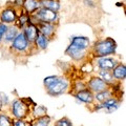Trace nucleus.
I'll return each mask as SVG.
<instances>
[{"label":"nucleus","mask_w":126,"mask_h":126,"mask_svg":"<svg viewBox=\"0 0 126 126\" xmlns=\"http://www.w3.org/2000/svg\"><path fill=\"white\" fill-rule=\"evenodd\" d=\"M11 43H12V45H11L12 49L16 50V52H24L32 44L24 36L23 32H19L17 34V36L15 37V39Z\"/></svg>","instance_id":"5"},{"label":"nucleus","mask_w":126,"mask_h":126,"mask_svg":"<svg viewBox=\"0 0 126 126\" xmlns=\"http://www.w3.org/2000/svg\"><path fill=\"white\" fill-rule=\"evenodd\" d=\"M37 27L39 30V33L44 35L45 37L50 38L54 36L55 32H56V25L55 23H46V22H38L37 23Z\"/></svg>","instance_id":"6"},{"label":"nucleus","mask_w":126,"mask_h":126,"mask_svg":"<svg viewBox=\"0 0 126 126\" xmlns=\"http://www.w3.org/2000/svg\"><path fill=\"white\" fill-rule=\"evenodd\" d=\"M22 12L20 14L18 15L17 17V20H16V24H17L18 29H23L24 26H26L29 23H32V20H31V15L27 14L26 12H24L23 10H21Z\"/></svg>","instance_id":"17"},{"label":"nucleus","mask_w":126,"mask_h":126,"mask_svg":"<svg viewBox=\"0 0 126 126\" xmlns=\"http://www.w3.org/2000/svg\"><path fill=\"white\" fill-rule=\"evenodd\" d=\"M56 126H73V124L68 119L64 118V119H61L60 121H58V123L56 124Z\"/></svg>","instance_id":"28"},{"label":"nucleus","mask_w":126,"mask_h":126,"mask_svg":"<svg viewBox=\"0 0 126 126\" xmlns=\"http://www.w3.org/2000/svg\"><path fill=\"white\" fill-rule=\"evenodd\" d=\"M18 17V10H16L13 6L3 7L0 12V21L5 24H14Z\"/></svg>","instance_id":"4"},{"label":"nucleus","mask_w":126,"mask_h":126,"mask_svg":"<svg viewBox=\"0 0 126 126\" xmlns=\"http://www.w3.org/2000/svg\"><path fill=\"white\" fill-rule=\"evenodd\" d=\"M44 85L50 96H59L66 90L68 86L67 81L62 77L48 76L44 79Z\"/></svg>","instance_id":"2"},{"label":"nucleus","mask_w":126,"mask_h":126,"mask_svg":"<svg viewBox=\"0 0 126 126\" xmlns=\"http://www.w3.org/2000/svg\"><path fill=\"white\" fill-rule=\"evenodd\" d=\"M7 26H9V25L5 24V23L0 22V43H1L2 39H3V35H4L5 31L7 30Z\"/></svg>","instance_id":"27"},{"label":"nucleus","mask_w":126,"mask_h":126,"mask_svg":"<svg viewBox=\"0 0 126 126\" xmlns=\"http://www.w3.org/2000/svg\"><path fill=\"white\" fill-rule=\"evenodd\" d=\"M39 1H40V0H39Z\"/></svg>","instance_id":"31"},{"label":"nucleus","mask_w":126,"mask_h":126,"mask_svg":"<svg viewBox=\"0 0 126 126\" xmlns=\"http://www.w3.org/2000/svg\"><path fill=\"white\" fill-rule=\"evenodd\" d=\"M55 126H56V125H55Z\"/></svg>","instance_id":"32"},{"label":"nucleus","mask_w":126,"mask_h":126,"mask_svg":"<svg viewBox=\"0 0 126 126\" xmlns=\"http://www.w3.org/2000/svg\"><path fill=\"white\" fill-rule=\"evenodd\" d=\"M22 32L30 43H34L37 35L39 34V30L35 23H29L26 26H24L22 29Z\"/></svg>","instance_id":"8"},{"label":"nucleus","mask_w":126,"mask_h":126,"mask_svg":"<svg viewBox=\"0 0 126 126\" xmlns=\"http://www.w3.org/2000/svg\"><path fill=\"white\" fill-rule=\"evenodd\" d=\"M34 115L38 118L45 116L46 115V108L42 105H36L34 108Z\"/></svg>","instance_id":"23"},{"label":"nucleus","mask_w":126,"mask_h":126,"mask_svg":"<svg viewBox=\"0 0 126 126\" xmlns=\"http://www.w3.org/2000/svg\"><path fill=\"white\" fill-rule=\"evenodd\" d=\"M23 1L24 0H13V4L12 6L15 7L16 10H22V5H23Z\"/></svg>","instance_id":"29"},{"label":"nucleus","mask_w":126,"mask_h":126,"mask_svg":"<svg viewBox=\"0 0 126 126\" xmlns=\"http://www.w3.org/2000/svg\"><path fill=\"white\" fill-rule=\"evenodd\" d=\"M100 76L102 78V80L105 81V82H112L113 80V77H112V74H110L109 70H104L102 69L100 72Z\"/></svg>","instance_id":"24"},{"label":"nucleus","mask_w":126,"mask_h":126,"mask_svg":"<svg viewBox=\"0 0 126 126\" xmlns=\"http://www.w3.org/2000/svg\"><path fill=\"white\" fill-rule=\"evenodd\" d=\"M116 60L108 57H101L98 60V66L104 70H111L116 66Z\"/></svg>","instance_id":"12"},{"label":"nucleus","mask_w":126,"mask_h":126,"mask_svg":"<svg viewBox=\"0 0 126 126\" xmlns=\"http://www.w3.org/2000/svg\"><path fill=\"white\" fill-rule=\"evenodd\" d=\"M89 88L96 93L103 92V90L107 89V83L103 81L101 78H93L92 80L88 82Z\"/></svg>","instance_id":"10"},{"label":"nucleus","mask_w":126,"mask_h":126,"mask_svg":"<svg viewBox=\"0 0 126 126\" xmlns=\"http://www.w3.org/2000/svg\"><path fill=\"white\" fill-rule=\"evenodd\" d=\"M70 44H73L75 46L79 47V48H82V49H86L89 47L90 45V41L87 37H84V36H75L70 39Z\"/></svg>","instance_id":"11"},{"label":"nucleus","mask_w":126,"mask_h":126,"mask_svg":"<svg viewBox=\"0 0 126 126\" xmlns=\"http://www.w3.org/2000/svg\"><path fill=\"white\" fill-rule=\"evenodd\" d=\"M49 122H50V119L48 117L43 116V117L38 118L36 121H34L33 124H32V126H48Z\"/></svg>","instance_id":"21"},{"label":"nucleus","mask_w":126,"mask_h":126,"mask_svg":"<svg viewBox=\"0 0 126 126\" xmlns=\"http://www.w3.org/2000/svg\"><path fill=\"white\" fill-rule=\"evenodd\" d=\"M35 45H36L38 48H40V49H46V47L47 45H48V38L45 37L44 35H42L39 33L37 35V37L36 39H35Z\"/></svg>","instance_id":"20"},{"label":"nucleus","mask_w":126,"mask_h":126,"mask_svg":"<svg viewBox=\"0 0 126 126\" xmlns=\"http://www.w3.org/2000/svg\"><path fill=\"white\" fill-rule=\"evenodd\" d=\"M0 126H11L10 119L5 115H0Z\"/></svg>","instance_id":"25"},{"label":"nucleus","mask_w":126,"mask_h":126,"mask_svg":"<svg viewBox=\"0 0 126 126\" xmlns=\"http://www.w3.org/2000/svg\"><path fill=\"white\" fill-rule=\"evenodd\" d=\"M15 126H26L25 122H23L22 120H18L15 122Z\"/></svg>","instance_id":"30"},{"label":"nucleus","mask_w":126,"mask_h":126,"mask_svg":"<svg viewBox=\"0 0 126 126\" xmlns=\"http://www.w3.org/2000/svg\"><path fill=\"white\" fill-rule=\"evenodd\" d=\"M104 108L106 110V112L108 113H111L112 111H115V110H117L118 108H119V103L117 102L116 99H108L105 100V102L102 105H100L99 107H97V109H102Z\"/></svg>","instance_id":"15"},{"label":"nucleus","mask_w":126,"mask_h":126,"mask_svg":"<svg viewBox=\"0 0 126 126\" xmlns=\"http://www.w3.org/2000/svg\"><path fill=\"white\" fill-rule=\"evenodd\" d=\"M76 98L83 103H92L94 100V94L87 89H82L76 94Z\"/></svg>","instance_id":"18"},{"label":"nucleus","mask_w":126,"mask_h":126,"mask_svg":"<svg viewBox=\"0 0 126 126\" xmlns=\"http://www.w3.org/2000/svg\"><path fill=\"white\" fill-rule=\"evenodd\" d=\"M39 7H40V2H39V0H24V1H23L22 10L30 15L35 13Z\"/></svg>","instance_id":"13"},{"label":"nucleus","mask_w":126,"mask_h":126,"mask_svg":"<svg viewBox=\"0 0 126 126\" xmlns=\"http://www.w3.org/2000/svg\"><path fill=\"white\" fill-rule=\"evenodd\" d=\"M117 50V42L112 38H105L103 40L97 41L93 46L94 56L97 58L107 57L113 55Z\"/></svg>","instance_id":"1"},{"label":"nucleus","mask_w":126,"mask_h":126,"mask_svg":"<svg viewBox=\"0 0 126 126\" xmlns=\"http://www.w3.org/2000/svg\"><path fill=\"white\" fill-rule=\"evenodd\" d=\"M40 6L45 7V9L52 10L55 12H59L61 9L60 0H40Z\"/></svg>","instance_id":"16"},{"label":"nucleus","mask_w":126,"mask_h":126,"mask_svg":"<svg viewBox=\"0 0 126 126\" xmlns=\"http://www.w3.org/2000/svg\"><path fill=\"white\" fill-rule=\"evenodd\" d=\"M83 4L88 9H94L97 6V2L94 0H83Z\"/></svg>","instance_id":"26"},{"label":"nucleus","mask_w":126,"mask_h":126,"mask_svg":"<svg viewBox=\"0 0 126 126\" xmlns=\"http://www.w3.org/2000/svg\"><path fill=\"white\" fill-rule=\"evenodd\" d=\"M113 72H112V77H115L116 79H119V80H122V79H124L125 76H126V67L124 64H118L117 66L112 68Z\"/></svg>","instance_id":"19"},{"label":"nucleus","mask_w":126,"mask_h":126,"mask_svg":"<svg viewBox=\"0 0 126 126\" xmlns=\"http://www.w3.org/2000/svg\"><path fill=\"white\" fill-rule=\"evenodd\" d=\"M65 54L69 56L70 58H73L74 60H81L83 59L86 55V49H82L79 47L75 46L73 44H69L65 49Z\"/></svg>","instance_id":"7"},{"label":"nucleus","mask_w":126,"mask_h":126,"mask_svg":"<svg viewBox=\"0 0 126 126\" xmlns=\"http://www.w3.org/2000/svg\"><path fill=\"white\" fill-rule=\"evenodd\" d=\"M12 111H13L16 118L21 119V118H23L26 115L27 107L21 100H15L13 102V105H12Z\"/></svg>","instance_id":"9"},{"label":"nucleus","mask_w":126,"mask_h":126,"mask_svg":"<svg viewBox=\"0 0 126 126\" xmlns=\"http://www.w3.org/2000/svg\"><path fill=\"white\" fill-rule=\"evenodd\" d=\"M109 97H110V93L108 92L107 89H105V90H103V92L97 93V94H96V97H94V98H96L98 101L103 102V101H105V100H107Z\"/></svg>","instance_id":"22"},{"label":"nucleus","mask_w":126,"mask_h":126,"mask_svg":"<svg viewBox=\"0 0 126 126\" xmlns=\"http://www.w3.org/2000/svg\"><path fill=\"white\" fill-rule=\"evenodd\" d=\"M32 23L37 24L38 22H46V23H57L59 20V12H55L45 7L39 9L31 15Z\"/></svg>","instance_id":"3"},{"label":"nucleus","mask_w":126,"mask_h":126,"mask_svg":"<svg viewBox=\"0 0 126 126\" xmlns=\"http://www.w3.org/2000/svg\"><path fill=\"white\" fill-rule=\"evenodd\" d=\"M19 32H20V31H19L17 25L7 26V30L5 31L4 35H3V39H2V40L4 41L5 43H11L15 39V37L17 36V34L19 33Z\"/></svg>","instance_id":"14"}]
</instances>
